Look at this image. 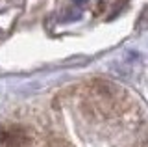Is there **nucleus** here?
Returning a JSON list of instances; mask_svg holds the SVG:
<instances>
[{
  "instance_id": "nucleus-1",
  "label": "nucleus",
  "mask_w": 148,
  "mask_h": 147,
  "mask_svg": "<svg viewBox=\"0 0 148 147\" xmlns=\"http://www.w3.org/2000/svg\"><path fill=\"white\" fill-rule=\"evenodd\" d=\"M32 134L21 123H8L0 127V147H30Z\"/></svg>"
},
{
  "instance_id": "nucleus-2",
  "label": "nucleus",
  "mask_w": 148,
  "mask_h": 147,
  "mask_svg": "<svg viewBox=\"0 0 148 147\" xmlns=\"http://www.w3.org/2000/svg\"><path fill=\"white\" fill-rule=\"evenodd\" d=\"M76 2H83V0H76Z\"/></svg>"
}]
</instances>
